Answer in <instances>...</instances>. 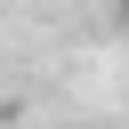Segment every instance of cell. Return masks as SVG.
<instances>
[{
	"instance_id": "6da1fadb",
	"label": "cell",
	"mask_w": 129,
	"mask_h": 129,
	"mask_svg": "<svg viewBox=\"0 0 129 129\" xmlns=\"http://www.w3.org/2000/svg\"><path fill=\"white\" fill-rule=\"evenodd\" d=\"M121 32H129V0H121Z\"/></svg>"
}]
</instances>
